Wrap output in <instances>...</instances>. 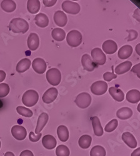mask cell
<instances>
[{"label": "cell", "instance_id": "obj_48", "mask_svg": "<svg viewBox=\"0 0 140 156\" xmlns=\"http://www.w3.org/2000/svg\"><path fill=\"white\" fill-rule=\"evenodd\" d=\"M3 103L2 101L0 99V108H2L3 107Z\"/></svg>", "mask_w": 140, "mask_h": 156}, {"label": "cell", "instance_id": "obj_8", "mask_svg": "<svg viewBox=\"0 0 140 156\" xmlns=\"http://www.w3.org/2000/svg\"><path fill=\"white\" fill-rule=\"evenodd\" d=\"M92 58L93 61L96 65H104L106 61V57L103 51L99 48H96L92 51Z\"/></svg>", "mask_w": 140, "mask_h": 156}, {"label": "cell", "instance_id": "obj_14", "mask_svg": "<svg viewBox=\"0 0 140 156\" xmlns=\"http://www.w3.org/2000/svg\"><path fill=\"white\" fill-rule=\"evenodd\" d=\"M48 119H49V116L48 114H46V112H43L40 115L39 118H38V119L37 121V125L35 129L36 134L40 133V132L42 131L43 129L46 125L48 121Z\"/></svg>", "mask_w": 140, "mask_h": 156}, {"label": "cell", "instance_id": "obj_31", "mask_svg": "<svg viewBox=\"0 0 140 156\" xmlns=\"http://www.w3.org/2000/svg\"><path fill=\"white\" fill-rule=\"evenodd\" d=\"M52 36L55 41H62L66 37V33L61 28H55L52 32Z\"/></svg>", "mask_w": 140, "mask_h": 156}, {"label": "cell", "instance_id": "obj_25", "mask_svg": "<svg viewBox=\"0 0 140 156\" xmlns=\"http://www.w3.org/2000/svg\"><path fill=\"white\" fill-rule=\"evenodd\" d=\"M126 99L130 103L136 104L140 101V93L138 90L136 89L130 90L127 93Z\"/></svg>", "mask_w": 140, "mask_h": 156}, {"label": "cell", "instance_id": "obj_40", "mask_svg": "<svg viewBox=\"0 0 140 156\" xmlns=\"http://www.w3.org/2000/svg\"><path fill=\"white\" fill-rule=\"evenodd\" d=\"M43 2L46 7H51L54 6L56 3L57 1L56 0H43Z\"/></svg>", "mask_w": 140, "mask_h": 156}, {"label": "cell", "instance_id": "obj_27", "mask_svg": "<svg viewBox=\"0 0 140 156\" xmlns=\"http://www.w3.org/2000/svg\"><path fill=\"white\" fill-rule=\"evenodd\" d=\"M41 4L39 0H28L27 2L28 11L31 14H36L40 11Z\"/></svg>", "mask_w": 140, "mask_h": 156}, {"label": "cell", "instance_id": "obj_16", "mask_svg": "<svg viewBox=\"0 0 140 156\" xmlns=\"http://www.w3.org/2000/svg\"><path fill=\"white\" fill-rule=\"evenodd\" d=\"M102 48L106 54L113 55L117 52L118 49V45L114 41L109 40L103 43Z\"/></svg>", "mask_w": 140, "mask_h": 156}, {"label": "cell", "instance_id": "obj_30", "mask_svg": "<svg viewBox=\"0 0 140 156\" xmlns=\"http://www.w3.org/2000/svg\"><path fill=\"white\" fill-rule=\"evenodd\" d=\"M92 138L90 136L83 135L79 139L78 144L81 148L86 149L90 147L92 144Z\"/></svg>", "mask_w": 140, "mask_h": 156}, {"label": "cell", "instance_id": "obj_18", "mask_svg": "<svg viewBox=\"0 0 140 156\" xmlns=\"http://www.w3.org/2000/svg\"><path fill=\"white\" fill-rule=\"evenodd\" d=\"M42 144L43 146L49 150L53 149L56 147L57 142L56 139L52 135H46L42 139Z\"/></svg>", "mask_w": 140, "mask_h": 156}, {"label": "cell", "instance_id": "obj_7", "mask_svg": "<svg viewBox=\"0 0 140 156\" xmlns=\"http://www.w3.org/2000/svg\"><path fill=\"white\" fill-rule=\"evenodd\" d=\"M90 89L92 93L95 95H103L107 91L108 84L103 81H98L92 84Z\"/></svg>", "mask_w": 140, "mask_h": 156}, {"label": "cell", "instance_id": "obj_29", "mask_svg": "<svg viewBox=\"0 0 140 156\" xmlns=\"http://www.w3.org/2000/svg\"><path fill=\"white\" fill-rule=\"evenodd\" d=\"M1 8L6 12H11L16 9V5L12 0H4L1 3Z\"/></svg>", "mask_w": 140, "mask_h": 156}, {"label": "cell", "instance_id": "obj_43", "mask_svg": "<svg viewBox=\"0 0 140 156\" xmlns=\"http://www.w3.org/2000/svg\"><path fill=\"white\" fill-rule=\"evenodd\" d=\"M6 76V73L3 70H0V83L3 82L5 80Z\"/></svg>", "mask_w": 140, "mask_h": 156}, {"label": "cell", "instance_id": "obj_39", "mask_svg": "<svg viewBox=\"0 0 140 156\" xmlns=\"http://www.w3.org/2000/svg\"><path fill=\"white\" fill-rule=\"evenodd\" d=\"M128 32L129 33V36L128 37V41H131L133 40H135V39L138 37V32L134 30H128Z\"/></svg>", "mask_w": 140, "mask_h": 156}, {"label": "cell", "instance_id": "obj_36", "mask_svg": "<svg viewBox=\"0 0 140 156\" xmlns=\"http://www.w3.org/2000/svg\"><path fill=\"white\" fill-rule=\"evenodd\" d=\"M10 88L8 84L6 83L0 84V98L6 97L9 93Z\"/></svg>", "mask_w": 140, "mask_h": 156}, {"label": "cell", "instance_id": "obj_13", "mask_svg": "<svg viewBox=\"0 0 140 156\" xmlns=\"http://www.w3.org/2000/svg\"><path fill=\"white\" fill-rule=\"evenodd\" d=\"M53 19L55 24L59 27H65L68 22L66 15L61 11H57L55 12Z\"/></svg>", "mask_w": 140, "mask_h": 156}, {"label": "cell", "instance_id": "obj_38", "mask_svg": "<svg viewBox=\"0 0 140 156\" xmlns=\"http://www.w3.org/2000/svg\"><path fill=\"white\" fill-rule=\"evenodd\" d=\"M42 136V134L40 133L38 134H35L33 132H30L29 134V139L33 142H36L39 140Z\"/></svg>", "mask_w": 140, "mask_h": 156}, {"label": "cell", "instance_id": "obj_42", "mask_svg": "<svg viewBox=\"0 0 140 156\" xmlns=\"http://www.w3.org/2000/svg\"><path fill=\"white\" fill-rule=\"evenodd\" d=\"M20 156H34V155L31 151L24 150L21 152Z\"/></svg>", "mask_w": 140, "mask_h": 156}, {"label": "cell", "instance_id": "obj_35", "mask_svg": "<svg viewBox=\"0 0 140 156\" xmlns=\"http://www.w3.org/2000/svg\"><path fill=\"white\" fill-rule=\"evenodd\" d=\"M118 125V121L117 119H113L109 121L105 126V130L106 133H111L117 129Z\"/></svg>", "mask_w": 140, "mask_h": 156}, {"label": "cell", "instance_id": "obj_45", "mask_svg": "<svg viewBox=\"0 0 140 156\" xmlns=\"http://www.w3.org/2000/svg\"><path fill=\"white\" fill-rule=\"evenodd\" d=\"M131 156H140V148L138 147L131 154Z\"/></svg>", "mask_w": 140, "mask_h": 156}, {"label": "cell", "instance_id": "obj_22", "mask_svg": "<svg viewBox=\"0 0 140 156\" xmlns=\"http://www.w3.org/2000/svg\"><path fill=\"white\" fill-rule=\"evenodd\" d=\"M133 115V111L128 107H123L117 112V116L120 119L126 120L130 119Z\"/></svg>", "mask_w": 140, "mask_h": 156}, {"label": "cell", "instance_id": "obj_12", "mask_svg": "<svg viewBox=\"0 0 140 156\" xmlns=\"http://www.w3.org/2000/svg\"><path fill=\"white\" fill-rule=\"evenodd\" d=\"M81 64L84 69L90 72L93 71L97 67L96 64L93 61L91 56L88 54L83 55L81 58Z\"/></svg>", "mask_w": 140, "mask_h": 156}, {"label": "cell", "instance_id": "obj_19", "mask_svg": "<svg viewBox=\"0 0 140 156\" xmlns=\"http://www.w3.org/2000/svg\"><path fill=\"white\" fill-rule=\"evenodd\" d=\"M133 48L130 45H124L118 51V56L121 59H126L131 56L133 53Z\"/></svg>", "mask_w": 140, "mask_h": 156}, {"label": "cell", "instance_id": "obj_33", "mask_svg": "<svg viewBox=\"0 0 140 156\" xmlns=\"http://www.w3.org/2000/svg\"><path fill=\"white\" fill-rule=\"evenodd\" d=\"M16 111L19 114L21 115L22 116L26 117V118H31L33 115V112L31 110L23 106H18L16 108Z\"/></svg>", "mask_w": 140, "mask_h": 156}, {"label": "cell", "instance_id": "obj_11", "mask_svg": "<svg viewBox=\"0 0 140 156\" xmlns=\"http://www.w3.org/2000/svg\"><path fill=\"white\" fill-rule=\"evenodd\" d=\"M58 94V89L55 87H51L48 89L44 93L42 99L46 104H50L53 102L57 98Z\"/></svg>", "mask_w": 140, "mask_h": 156}, {"label": "cell", "instance_id": "obj_2", "mask_svg": "<svg viewBox=\"0 0 140 156\" xmlns=\"http://www.w3.org/2000/svg\"><path fill=\"white\" fill-rule=\"evenodd\" d=\"M39 99V95L34 90L30 89L25 92L22 97V102L27 107H33L36 105Z\"/></svg>", "mask_w": 140, "mask_h": 156}, {"label": "cell", "instance_id": "obj_9", "mask_svg": "<svg viewBox=\"0 0 140 156\" xmlns=\"http://www.w3.org/2000/svg\"><path fill=\"white\" fill-rule=\"evenodd\" d=\"M11 134L18 140H23L27 136V130L24 127L19 125H15L11 128Z\"/></svg>", "mask_w": 140, "mask_h": 156}, {"label": "cell", "instance_id": "obj_26", "mask_svg": "<svg viewBox=\"0 0 140 156\" xmlns=\"http://www.w3.org/2000/svg\"><path fill=\"white\" fill-rule=\"evenodd\" d=\"M132 67V62L129 61L123 62L115 68V73L117 74H123L129 71Z\"/></svg>", "mask_w": 140, "mask_h": 156}, {"label": "cell", "instance_id": "obj_10", "mask_svg": "<svg viewBox=\"0 0 140 156\" xmlns=\"http://www.w3.org/2000/svg\"><path fill=\"white\" fill-rule=\"evenodd\" d=\"M32 68L36 73L42 74L45 73L46 70L47 64L43 59L38 58L33 60L32 62Z\"/></svg>", "mask_w": 140, "mask_h": 156}, {"label": "cell", "instance_id": "obj_49", "mask_svg": "<svg viewBox=\"0 0 140 156\" xmlns=\"http://www.w3.org/2000/svg\"><path fill=\"white\" fill-rule=\"evenodd\" d=\"M139 106H140V105H138V111H139V112L140 111V110H139Z\"/></svg>", "mask_w": 140, "mask_h": 156}, {"label": "cell", "instance_id": "obj_24", "mask_svg": "<svg viewBox=\"0 0 140 156\" xmlns=\"http://www.w3.org/2000/svg\"><path fill=\"white\" fill-rule=\"evenodd\" d=\"M36 24L40 28H46L48 26L49 19L48 17L44 13H39L36 15L34 18Z\"/></svg>", "mask_w": 140, "mask_h": 156}, {"label": "cell", "instance_id": "obj_17", "mask_svg": "<svg viewBox=\"0 0 140 156\" xmlns=\"http://www.w3.org/2000/svg\"><path fill=\"white\" fill-rule=\"evenodd\" d=\"M122 139L125 144L131 149L137 147V141L134 136L130 133L126 132L122 134Z\"/></svg>", "mask_w": 140, "mask_h": 156}, {"label": "cell", "instance_id": "obj_44", "mask_svg": "<svg viewBox=\"0 0 140 156\" xmlns=\"http://www.w3.org/2000/svg\"><path fill=\"white\" fill-rule=\"evenodd\" d=\"M133 17L137 20L138 21H139V9L138 8L136 9L135 12H134V14H133Z\"/></svg>", "mask_w": 140, "mask_h": 156}, {"label": "cell", "instance_id": "obj_6", "mask_svg": "<svg viewBox=\"0 0 140 156\" xmlns=\"http://www.w3.org/2000/svg\"><path fill=\"white\" fill-rule=\"evenodd\" d=\"M63 10L68 14L77 15L78 14L81 8L78 3L71 2V1H65L61 5Z\"/></svg>", "mask_w": 140, "mask_h": 156}, {"label": "cell", "instance_id": "obj_47", "mask_svg": "<svg viewBox=\"0 0 140 156\" xmlns=\"http://www.w3.org/2000/svg\"><path fill=\"white\" fill-rule=\"evenodd\" d=\"M136 53H137V54L138 55H140V53H139V44H138L136 46Z\"/></svg>", "mask_w": 140, "mask_h": 156}, {"label": "cell", "instance_id": "obj_21", "mask_svg": "<svg viewBox=\"0 0 140 156\" xmlns=\"http://www.w3.org/2000/svg\"><path fill=\"white\" fill-rule=\"evenodd\" d=\"M109 93L111 97L118 102H122L124 99V94L122 90L115 87H111L109 89Z\"/></svg>", "mask_w": 140, "mask_h": 156}, {"label": "cell", "instance_id": "obj_37", "mask_svg": "<svg viewBox=\"0 0 140 156\" xmlns=\"http://www.w3.org/2000/svg\"><path fill=\"white\" fill-rule=\"evenodd\" d=\"M103 78L105 81L109 82L114 79H117V76L115 74H114L113 73L106 72L103 74Z\"/></svg>", "mask_w": 140, "mask_h": 156}, {"label": "cell", "instance_id": "obj_23", "mask_svg": "<svg viewBox=\"0 0 140 156\" xmlns=\"http://www.w3.org/2000/svg\"><path fill=\"white\" fill-rule=\"evenodd\" d=\"M92 126L94 133L96 136H101L103 134V129L101 124L100 121L97 116H94L92 119Z\"/></svg>", "mask_w": 140, "mask_h": 156}, {"label": "cell", "instance_id": "obj_28", "mask_svg": "<svg viewBox=\"0 0 140 156\" xmlns=\"http://www.w3.org/2000/svg\"><path fill=\"white\" fill-rule=\"evenodd\" d=\"M57 134L59 139L62 142H66L69 139V131L65 126H59L57 129Z\"/></svg>", "mask_w": 140, "mask_h": 156}, {"label": "cell", "instance_id": "obj_34", "mask_svg": "<svg viewBox=\"0 0 140 156\" xmlns=\"http://www.w3.org/2000/svg\"><path fill=\"white\" fill-rule=\"evenodd\" d=\"M70 149L65 145H59L56 147V154L57 156H69Z\"/></svg>", "mask_w": 140, "mask_h": 156}, {"label": "cell", "instance_id": "obj_32", "mask_svg": "<svg viewBox=\"0 0 140 156\" xmlns=\"http://www.w3.org/2000/svg\"><path fill=\"white\" fill-rule=\"evenodd\" d=\"M106 150L101 146H94L90 151V156H106Z\"/></svg>", "mask_w": 140, "mask_h": 156}, {"label": "cell", "instance_id": "obj_20", "mask_svg": "<svg viewBox=\"0 0 140 156\" xmlns=\"http://www.w3.org/2000/svg\"><path fill=\"white\" fill-rule=\"evenodd\" d=\"M31 62L28 58H24L20 60L16 65V71L19 73H23L28 70L31 66Z\"/></svg>", "mask_w": 140, "mask_h": 156}, {"label": "cell", "instance_id": "obj_4", "mask_svg": "<svg viewBox=\"0 0 140 156\" xmlns=\"http://www.w3.org/2000/svg\"><path fill=\"white\" fill-rule=\"evenodd\" d=\"M48 82L52 86H58L61 81V74L59 69L52 68L48 70L46 74Z\"/></svg>", "mask_w": 140, "mask_h": 156}, {"label": "cell", "instance_id": "obj_1", "mask_svg": "<svg viewBox=\"0 0 140 156\" xmlns=\"http://www.w3.org/2000/svg\"><path fill=\"white\" fill-rule=\"evenodd\" d=\"M30 28L28 23L22 18L13 19L9 24V29L15 33H26Z\"/></svg>", "mask_w": 140, "mask_h": 156}, {"label": "cell", "instance_id": "obj_41", "mask_svg": "<svg viewBox=\"0 0 140 156\" xmlns=\"http://www.w3.org/2000/svg\"><path fill=\"white\" fill-rule=\"evenodd\" d=\"M139 66H140V64H139V63H138V64L134 66L133 68L131 69V71L135 73H136L138 75V77L139 78L140 77V76H139Z\"/></svg>", "mask_w": 140, "mask_h": 156}, {"label": "cell", "instance_id": "obj_50", "mask_svg": "<svg viewBox=\"0 0 140 156\" xmlns=\"http://www.w3.org/2000/svg\"><path fill=\"white\" fill-rule=\"evenodd\" d=\"M1 146H2V143H1V141H0V148H1Z\"/></svg>", "mask_w": 140, "mask_h": 156}, {"label": "cell", "instance_id": "obj_5", "mask_svg": "<svg viewBox=\"0 0 140 156\" xmlns=\"http://www.w3.org/2000/svg\"><path fill=\"white\" fill-rule=\"evenodd\" d=\"M74 102L78 108L81 109H86L91 105L92 97L87 93H82L76 98Z\"/></svg>", "mask_w": 140, "mask_h": 156}, {"label": "cell", "instance_id": "obj_3", "mask_svg": "<svg viewBox=\"0 0 140 156\" xmlns=\"http://www.w3.org/2000/svg\"><path fill=\"white\" fill-rule=\"evenodd\" d=\"M83 41L81 33L77 30L70 31L66 36V41L68 45L72 48L79 46Z\"/></svg>", "mask_w": 140, "mask_h": 156}, {"label": "cell", "instance_id": "obj_15", "mask_svg": "<svg viewBox=\"0 0 140 156\" xmlns=\"http://www.w3.org/2000/svg\"><path fill=\"white\" fill-rule=\"evenodd\" d=\"M27 44L31 51L36 50L40 45V38L38 35L34 33H31L28 37Z\"/></svg>", "mask_w": 140, "mask_h": 156}, {"label": "cell", "instance_id": "obj_46", "mask_svg": "<svg viewBox=\"0 0 140 156\" xmlns=\"http://www.w3.org/2000/svg\"><path fill=\"white\" fill-rule=\"evenodd\" d=\"M4 156H15V155L13 153L11 152H7L5 154Z\"/></svg>", "mask_w": 140, "mask_h": 156}]
</instances>
